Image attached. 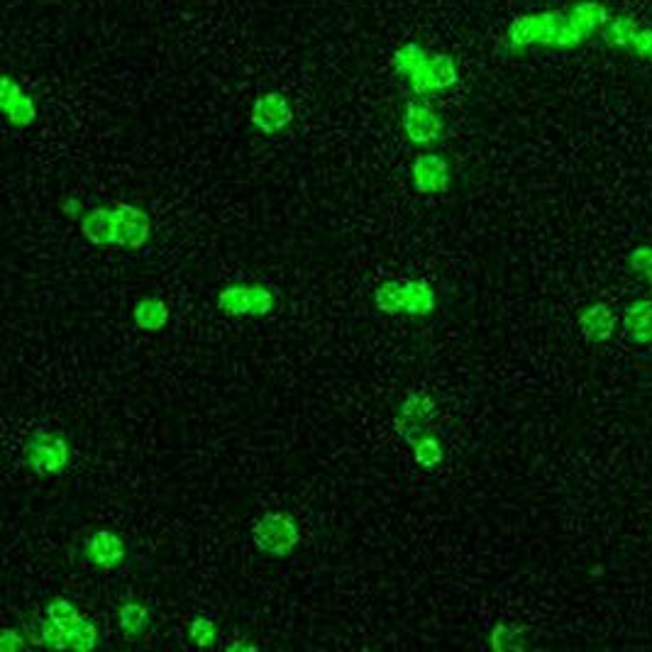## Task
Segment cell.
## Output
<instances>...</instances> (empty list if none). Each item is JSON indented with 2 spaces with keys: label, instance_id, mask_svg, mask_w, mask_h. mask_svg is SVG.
Wrapping results in <instances>:
<instances>
[{
  "label": "cell",
  "instance_id": "obj_19",
  "mask_svg": "<svg viewBox=\"0 0 652 652\" xmlns=\"http://www.w3.org/2000/svg\"><path fill=\"white\" fill-rule=\"evenodd\" d=\"M374 306L386 316H399L406 308V281L389 279L377 286L374 291Z\"/></svg>",
  "mask_w": 652,
  "mask_h": 652
},
{
  "label": "cell",
  "instance_id": "obj_25",
  "mask_svg": "<svg viewBox=\"0 0 652 652\" xmlns=\"http://www.w3.org/2000/svg\"><path fill=\"white\" fill-rule=\"evenodd\" d=\"M44 616L49 618V621H54L57 626H62L69 631V628H74L76 623L84 621V616H81V611L76 609L71 601L66 599H54L47 604V611H44Z\"/></svg>",
  "mask_w": 652,
  "mask_h": 652
},
{
  "label": "cell",
  "instance_id": "obj_5",
  "mask_svg": "<svg viewBox=\"0 0 652 652\" xmlns=\"http://www.w3.org/2000/svg\"><path fill=\"white\" fill-rule=\"evenodd\" d=\"M84 557L88 565L103 572H113V569L123 567L127 560V543L123 535L115 533L110 528H98L84 540Z\"/></svg>",
  "mask_w": 652,
  "mask_h": 652
},
{
  "label": "cell",
  "instance_id": "obj_8",
  "mask_svg": "<svg viewBox=\"0 0 652 652\" xmlns=\"http://www.w3.org/2000/svg\"><path fill=\"white\" fill-rule=\"evenodd\" d=\"M115 211V245L125 250H140L152 235V218L142 208L130 203H118Z\"/></svg>",
  "mask_w": 652,
  "mask_h": 652
},
{
  "label": "cell",
  "instance_id": "obj_33",
  "mask_svg": "<svg viewBox=\"0 0 652 652\" xmlns=\"http://www.w3.org/2000/svg\"><path fill=\"white\" fill-rule=\"evenodd\" d=\"M631 54L640 62H652V27H640L631 44Z\"/></svg>",
  "mask_w": 652,
  "mask_h": 652
},
{
  "label": "cell",
  "instance_id": "obj_29",
  "mask_svg": "<svg viewBox=\"0 0 652 652\" xmlns=\"http://www.w3.org/2000/svg\"><path fill=\"white\" fill-rule=\"evenodd\" d=\"M521 635H523L521 628H513V626H508V623H499V626H494V631L489 633V645L496 652L521 650L523 643L518 640Z\"/></svg>",
  "mask_w": 652,
  "mask_h": 652
},
{
  "label": "cell",
  "instance_id": "obj_14",
  "mask_svg": "<svg viewBox=\"0 0 652 652\" xmlns=\"http://www.w3.org/2000/svg\"><path fill=\"white\" fill-rule=\"evenodd\" d=\"M540 40V13H526L511 20L506 30L508 52H523Z\"/></svg>",
  "mask_w": 652,
  "mask_h": 652
},
{
  "label": "cell",
  "instance_id": "obj_28",
  "mask_svg": "<svg viewBox=\"0 0 652 652\" xmlns=\"http://www.w3.org/2000/svg\"><path fill=\"white\" fill-rule=\"evenodd\" d=\"M562 22H565V13L560 10H547V13H540V40L538 47L555 49L557 37H560Z\"/></svg>",
  "mask_w": 652,
  "mask_h": 652
},
{
  "label": "cell",
  "instance_id": "obj_17",
  "mask_svg": "<svg viewBox=\"0 0 652 652\" xmlns=\"http://www.w3.org/2000/svg\"><path fill=\"white\" fill-rule=\"evenodd\" d=\"M640 30L638 20L628 18V15H616L604 25V30L599 32L601 40L606 47L618 49V52H631V44L635 40V32Z\"/></svg>",
  "mask_w": 652,
  "mask_h": 652
},
{
  "label": "cell",
  "instance_id": "obj_13",
  "mask_svg": "<svg viewBox=\"0 0 652 652\" xmlns=\"http://www.w3.org/2000/svg\"><path fill=\"white\" fill-rule=\"evenodd\" d=\"M171 318V311L167 301L157 296H145L135 303V311H132V320L140 330L145 333H159V330L167 328Z\"/></svg>",
  "mask_w": 652,
  "mask_h": 652
},
{
  "label": "cell",
  "instance_id": "obj_7",
  "mask_svg": "<svg viewBox=\"0 0 652 652\" xmlns=\"http://www.w3.org/2000/svg\"><path fill=\"white\" fill-rule=\"evenodd\" d=\"M411 181L413 189L421 193V196H438V193H445L452 184L450 162H447L442 154H418L411 164Z\"/></svg>",
  "mask_w": 652,
  "mask_h": 652
},
{
  "label": "cell",
  "instance_id": "obj_10",
  "mask_svg": "<svg viewBox=\"0 0 652 652\" xmlns=\"http://www.w3.org/2000/svg\"><path fill=\"white\" fill-rule=\"evenodd\" d=\"M579 330L591 345H604L616 333V313L606 303H594L579 313Z\"/></svg>",
  "mask_w": 652,
  "mask_h": 652
},
{
  "label": "cell",
  "instance_id": "obj_11",
  "mask_svg": "<svg viewBox=\"0 0 652 652\" xmlns=\"http://www.w3.org/2000/svg\"><path fill=\"white\" fill-rule=\"evenodd\" d=\"M81 235L96 247L115 245V211L108 206H96L86 211L79 220Z\"/></svg>",
  "mask_w": 652,
  "mask_h": 652
},
{
  "label": "cell",
  "instance_id": "obj_32",
  "mask_svg": "<svg viewBox=\"0 0 652 652\" xmlns=\"http://www.w3.org/2000/svg\"><path fill=\"white\" fill-rule=\"evenodd\" d=\"M631 269L652 284V245H638L631 252Z\"/></svg>",
  "mask_w": 652,
  "mask_h": 652
},
{
  "label": "cell",
  "instance_id": "obj_23",
  "mask_svg": "<svg viewBox=\"0 0 652 652\" xmlns=\"http://www.w3.org/2000/svg\"><path fill=\"white\" fill-rule=\"evenodd\" d=\"M428 54L430 52L423 47V44L406 42V44H401L394 54H391V66H394L396 74L403 76V79H408V76L416 74L418 66L428 59Z\"/></svg>",
  "mask_w": 652,
  "mask_h": 652
},
{
  "label": "cell",
  "instance_id": "obj_30",
  "mask_svg": "<svg viewBox=\"0 0 652 652\" xmlns=\"http://www.w3.org/2000/svg\"><path fill=\"white\" fill-rule=\"evenodd\" d=\"M587 40L589 37L584 35L582 27H579L577 22L569 20V15L565 13V22H562V30H560V37H557L555 49H560V52H572V49L582 47Z\"/></svg>",
  "mask_w": 652,
  "mask_h": 652
},
{
  "label": "cell",
  "instance_id": "obj_2",
  "mask_svg": "<svg viewBox=\"0 0 652 652\" xmlns=\"http://www.w3.org/2000/svg\"><path fill=\"white\" fill-rule=\"evenodd\" d=\"M27 467L40 477H54L62 474L71 462V447L66 438L59 433H49V430H37L25 440L22 447Z\"/></svg>",
  "mask_w": 652,
  "mask_h": 652
},
{
  "label": "cell",
  "instance_id": "obj_22",
  "mask_svg": "<svg viewBox=\"0 0 652 652\" xmlns=\"http://www.w3.org/2000/svg\"><path fill=\"white\" fill-rule=\"evenodd\" d=\"M408 445H411L413 460H416L418 467L435 469L445 462V447H442L440 438H435V435L421 433L408 442Z\"/></svg>",
  "mask_w": 652,
  "mask_h": 652
},
{
  "label": "cell",
  "instance_id": "obj_12",
  "mask_svg": "<svg viewBox=\"0 0 652 652\" xmlns=\"http://www.w3.org/2000/svg\"><path fill=\"white\" fill-rule=\"evenodd\" d=\"M623 335L633 345L652 342V301H635L623 311Z\"/></svg>",
  "mask_w": 652,
  "mask_h": 652
},
{
  "label": "cell",
  "instance_id": "obj_34",
  "mask_svg": "<svg viewBox=\"0 0 652 652\" xmlns=\"http://www.w3.org/2000/svg\"><path fill=\"white\" fill-rule=\"evenodd\" d=\"M0 650L3 652H22L27 650V640L25 635L15 628H5L3 635H0Z\"/></svg>",
  "mask_w": 652,
  "mask_h": 652
},
{
  "label": "cell",
  "instance_id": "obj_1",
  "mask_svg": "<svg viewBox=\"0 0 652 652\" xmlns=\"http://www.w3.org/2000/svg\"><path fill=\"white\" fill-rule=\"evenodd\" d=\"M252 543L267 557H289L301 543V526L289 511H267L254 521Z\"/></svg>",
  "mask_w": 652,
  "mask_h": 652
},
{
  "label": "cell",
  "instance_id": "obj_21",
  "mask_svg": "<svg viewBox=\"0 0 652 652\" xmlns=\"http://www.w3.org/2000/svg\"><path fill=\"white\" fill-rule=\"evenodd\" d=\"M218 311L228 318L250 316V286L247 284H230L225 286L215 301Z\"/></svg>",
  "mask_w": 652,
  "mask_h": 652
},
{
  "label": "cell",
  "instance_id": "obj_35",
  "mask_svg": "<svg viewBox=\"0 0 652 652\" xmlns=\"http://www.w3.org/2000/svg\"><path fill=\"white\" fill-rule=\"evenodd\" d=\"M64 213L69 215V218L81 220V215H84V206H81V201H76V198H69V201L64 203Z\"/></svg>",
  "mask_w": 652,
  "mask_h": 652
},
{
  "label": "cell",
  "instance_id": "obj_37",
  "mask_svg": "<svg viewBox=\"0 0 652 652\" xmlns=\"http://www.w3.org/2000/svg\"><path fill=\"white\" fill-rule=\"evenodd\" d=\"M650 289H652V284H650Z\"/></svg>",
  "mask_w": 652,
  "mask_h": 652
},
{
  "label": "cell",
  "instance_id": "obj_4",
  "mask_svg": "<svg viewBox=\"0 0 652 652\" xmlns=\"http://www.w3.org/2000/svg\"><path fill=\"white\" fill-rule=\"evenodd\" d=\"M408 86H411L413 96H430V93L447 91L460 84V66L455 57L445 52H430L428 59L418 66L413 76H408Z\"/></svg>",
  "mask_w": 652,
  "mask_h": 652
},
{
  "label": "cell",
  "instance_id": "obj_31",
  "mask_svg": "<svg viewBox=\"0 0 652 652\" xmlns=\"http://www.w3.org/2000/svg\"><path fill=\"white\" fill-rule=\"evenodd\" d=\"M274 303H276V298L272 291L267 289V286H262V284L250 286V316L252 318L269 316V313L274 311Z\"/></svg>",
  "mask_w": 652,
  "mask_h": 652
},
{
  "label": "cell",
  "instance_id": "obj_9",
  "mask_svg": "<svg viewBox=\"0 0 652 652\" xmlns=\"http://www.w3.org/2000/svg\"><path fill=\"white\" fill-rule=\"evenodd\" d=\"M0 108H3L5 120L13 127H30L37 120V103L30 93L22 88L13 76H3L0 81Z\"/></svg>",
  "mask_w": 652,
  "mask_h": 652
},
{
  "label": "cell",
  "instance_id": "obj_6",
  "mask_svg": "<svg viewBox=\"0 0 652 652\" xmlns=\"http://www.w3.org/2000/svg\"><path fill=\"white\" fill-rule=\"evenodd\" d=\"M250 123L262 135H276V132H284L286 127L294 123V108H291L289 98L284 93L267 91L254 101L250 110Z\"/></svg>",
  "mask_w": 652,
  "mask_h": 652
},
{
  "label": "cell",
  "instance_id": "obj_24",
  "mask_svg": "<svg viewBox=\"0 0 652 652\" xmlns=\"http://www.w3.org/2000/svg\"><path fill=\"white\" fill-rule=\"evenodd\" d=\"M69 650H79V652H88L96 648L101 643V631L93 621L84 618L81 623H76L74 628H69Z\"/></svg>",
  "mask_w": 652,
  "mask_h": 652
},
{
  "label": "cell",
  "instance_id": "obj_18",
  "mask_svg": "<svg viewBox=\"0 0 652 652\" xmlns=\"http://www.w3.org/2000/svg\"><path fill=\"white\" fill-rule=\"evenodd\" d=\"M118 621L125 638L137 640L147 633L149 623H152V613H149L147 606L140 604V601H125L118 609Z\"/></svg>",
  "mask_w": 652,
  "mask_h": 652
},
{
  "label": "cell",
  "instance_id": "obj_26",
  "mask_svg": "<svg viewBox=\"0 0 652 652\" xmlns=\"http://www.w3.org/2000/svg\"><path fill=\"white\" fill-rule=\"evenodd\" d=\"M37 643L49 650H69V633H66V628L57 626V623L44 616V621H40V626H37Z\"/></svg>",
  "mask_w": 652,
  "mask_h": 652
},
{
  "label": "cell",
  "instance_id": "obj_36",
  "mask_svg": "<svg viewBox=\"0 0 652 652\" xmlns=\"http://www.w3.org/2000/svg\"><path fill=\"white\" fill-rule=\"evenodd\" d=\"M225 648L228 650H257V645L254 643H228Z\"/></svg>",
  "mask_w": 652,
  "mask_h": 652
},
{
  "label": "cell",
  "instance_id": "obj_3",
  "mask_svg": "<svg viewBox=\"0 0 652 652\" xmlns=\"http://www.w3.org/2000/svg\"><path fill=\"white\" fill-rule=\"evenodd\" d=\"M401 127L406 140L416 147L435 145V142H440L442 135H445V120H442L438 108L425 96L411 98V101L403 106Z\"/></svg>",
  "mask_w": 652,
  "mask_h": 652
},
{
  "label": "cell",
  "instance_id": "obj_27",
  "mask_svg": "<svg viewBox=\"0 0 652 652\" xmlns=\"http://www.w3.org/2000/svg\"><path fill=\"white\" fill-rule=\"evenodd\" d=\"M218 626L211 621V618L206 616H198L193 618L189 623V640L196 648H215V643H218Z\"/></svg>",
  "mask_w": 652,
  "mask_h": 652
},
{
  "label": "cell",
  "instance_id": "obj_15",
  "mask_svg": "<svg viewBox=\"0 0 652 652\" xmlns=\"http://www.w3.org/2000/svg\"><path fill=\"white\" fill-rule=\"evenodd\" d=\"M438 308V296L435 289L423 279L406 281V308L403 313L411 318H428Z\"/></svg>",
  "mask_w": 652,
  "mask_h": 652
},
{
  "label": "cell",
  "instance_id": "obj_16",
  "mask_svg": "<svg viewBox=\"0 0 652 652\" xmlns=\"http://www.w3.org/2000/svg\"><path fill=\"white\" fill-rule=\"evenodd\" d=\"M567 15L569 20L577 22V25L582 27L587 37L599 35V32L604 30L606 22L611 20L609 10H606V5L599 3V0H582V3L572 5V8L567 10Z\"/></svg>",
  "mask_w": 652,
  "mask_h": 652
},
{
  "label": "cell",
  "instance_id": "obj_20",
  "mask_svg": "<svg viewBox=\"0 0 652 652\" xmlns=\"http://www.w3.org/2000/svg\"><path fill=\"white\" fill-rule=\"evenodd\" d=\"M435 399L430 394H423V391H413L403 399L401 408H399V418H403L406 423L413 425H425L435 418Z\"/></svg>",
  "mask_w": 652,
  "mask_h": 652
}]
</instances>
